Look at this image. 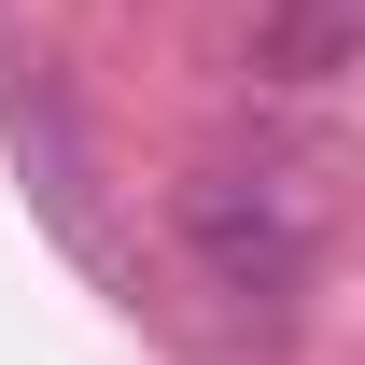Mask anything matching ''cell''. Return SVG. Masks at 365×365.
Here are the masks:
<instances>
[{"label":"cell","instance_id":"cell-1","mask_svg":"<svg viewBox=\"0 0 365 365\" xmlns=\"http://www.w3.org/2000/svg\"><path fill=\"white\" fill-rule=\"evenodd\" d=\"M169 239L197 267V295H225L239 323H295V295H309V211L281 197V169H197L169 197Z\"/></svg>","mask_w":365,"mask_h":365},{"label":"cell","instance_id":"cell-2","mask_svg":"<svg viewBox=\"0 0 365 365\" xmlns=\"http://www.w3.org/2000/svg\"><path fill=\"white\" fill-rule=\"evenodd\" d=\"M253 71L267 85H337L351 71V0H253Z\"/></svg>","mask_w":365,"mask_h":365}]
</instances>
